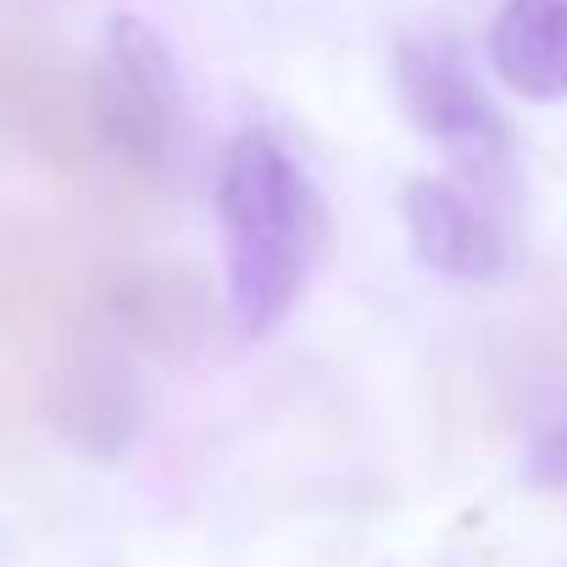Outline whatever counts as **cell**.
Listing matches in <instances>:
<instances>
[{"label":"cell","mask_w":567,"mask_h":567,"mask_svg":"<svg viewBox=\"0 0 567 567\" xmlns=\"http://www.w3.org/2000/svg\"><path fill=\"white\" fill-rule=\"evenodd\" d=\"M217 223L228 261V312L245 340L272 334L296 312L329 239L323 195L267 128L228 140L217 167Z\"/></svg>","instance_id":"6da1fadb"},{"label":"cell","mask_w":567,"mask_h":567,"mask_svg":"<svg viewBox=\"0 0 567 567\" xmlns=\"http://www.w3.org/2000/svg\"><path fill=\"white\" fill-rule=\"evenodd\" d=\"M395 90L406 117L478 184L506 189L517 167V145L495 101L484 95L467 51L456 40H401L395 51Z\"/></svg>","instance_id":"7a4b0ae2"},{"label":"cell","mask_w":567,"mask_h":567,"mask_svg":"<svg viewBox=\"0 0 567 567\" xmlns=\"http://www.w3.org/2000/svg\"><path fill=\"white\" fill-rule=\"evenodd\" d=\"M95 123L112 156H123L140 173H156L178 140L184 90H178L173 51L134 12H117L106 23L101 62H95Z\"/></svg>","instance_id":"3957f363"},{"label":"cell","mask_w":567,"mask_h":567,"mask_svg":"<svg viewBox=\"0 0 567 567\" xmlns=\"http://www.w3.org/2000/svg\"><path fill=\"white\" fill-rule=\"evenodd\" d=\"M51 423L68 434V445L90 456H123L140 434V384L128 362L106 351H73L62 373L51 379Z\"/></svg>","instance_id":"277c9868"},{"label":"cell","mask_w":567,"mask_h":567,"mask_svg":"<svg viewBox=\"0 0 567 567\" xmlns=\"http://www.w3.org/2000/svg\"><path fill=\"white\" fill-rule=\"evenodd\" d=\"M401 217H406L417 261H429L445 278L478 284V278H495L506 267V239L489 223V212L473 206L445 178H412L401 195Z\"/></svg>","instance_id":"5b68a950"},{"label":"cell","mask_w":567,"mask_h":567,"mask_svg":"<svg viewBox=\"0 0 567 567\" xmlns=\"http://www.w3.org/2000/svg\"><path fill=\"white\" fill-rule=\"evenodd\" d=\"M489 68L523 101L567 95V0H501L489 23Z\"/></svg>","instance_id":"8992f818"},{"label":"cell","mask_w":567,"mask_h":567,"mask_svg":"<svg viewBox=\"0 0 567 567\" xmlns=\"http://www.w3.org/2000/svg\"><path fill=\"white\" fill-rule=\"evenodd\" d=\"M523 478L534 489H567V423H556L550 434H539L523 456Z\"/></svg>","instance_id":"52a82bcc"}]
</instances>
